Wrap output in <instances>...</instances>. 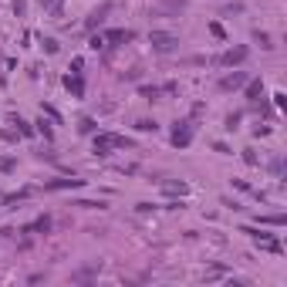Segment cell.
<instances>
[{
	"mask_svg": "<svg viewBox=\"0 0 287 287\" xmlns=\"http://www.w3.org/2000/svg\"><path fill=\"white\" fill-rule=\"evenodd\" d=\"M112 149H132V139H125V135H112V132L95 135V152H98V156H108Z\"/></svg>",
	"mask_w": 287,
	"mask_h": 287,
	"instance_id": "obj_1",
	"label": "cell"
},
{
	"mask_svg": "<svg viewBox=\"0 0 287 287\" xmlns=\"http://www.w3.org/2000/svg\"><path fill=\"white\" fill-rule=\"evenodd\" d=\"M243 233H250V237H254V243L260 247V250H271V254H284V243H280V240H274L271 233H257L254 227H243Z\"/></svg>",
	"mask_w": 287,
	"mask_h": 287,
	"instance_id": "obj_2",
	"label": "cell"
},
{
	"mask_svg": "<svg viewBox=\"0 0 287 287\" xmlns=\"http://www.w3.org/2000/svg\"><path fill=\"white\" fill-rule=\"evenodd\" d=\"M193 135H196V125L193 122H176V129H172V146L186 149L189 142H193Z\"/></svg>",
	"mask_w": 287,
	"mask_h": 287,
	"instance_id": "obj_3",
	"label": "cell"
},
{
	"mask_svg": "<svg viewBox=\"0 0 287 287\" xmlns=\"http://www.w3.org/2000/svg\"><path fill=\"white\" fill-rule=\"evenodd\" d=\"M149 41H152V48L156 51H162V54H169V51H176V34H169V31H152L149 34Z\"/></svg>",
	"mask_w": 287,
	"mask_h": 287,
	"instance_id": "obj_4",
	"label": "cell"
},
{
	"mask_svg": "<svg viewBox=\"0 0 287 287\" xmlns=\"http://www.w3.org/2000/svg\"><path fill=\"white\" fill-rule=\"evenodd\" d=\"M247 57H250V51H247V48H230V51H223V54L216 57V65L233 68V65H243Z\"/></svg>",
	"mask_w": 287,
	"mask_h": 287,
	"instance_id": "obj_5",
	"label": "cell"
},
{
	"mask_svg": "<svg viewBox=\"0 0 287 287\" xmlns=\"http://www.w3.org/2000/svg\"><path fill=\"white\" fill-rule=\"evenodd\" d=\"M243 85H247V71H233V74H227V78H220L223 91H237V88H243Z\"/></svg>",
	"mask_w": 287,
	"mask_h": 287,
	"instance_id": "obj_6",
	"label": "cell"
},
{
	"mask_svg": "<svg viewBox=\"0 0 287 287\" xmlns=\"http://www.w3.org/2000/svg\"><path fill=\"white\" fill-rule=\"evenodd\" d=\"M162 193H166V196H189V186H186V182H182V179H166L162 182Z\"/></svg>",
	"mask_w": 287,
	"mask_h": 287,
	"instance_id": "obj_7",
	"label": "cell"
},
{
	"mask_svg": "<svg viewBox=\"0 0 287 287\" xmlns=\"http://www.w3.org/2000/svg\"><path fill=\"white\" fill-rule=\"evenodd\" d=\"M65 88L68 91H71V95H74V98H81V95H85V78H81V74H65Z\"/></svg>",
	"mask_w": 287,
	"mask_h": 287,
	"instance_id": "obj_8",
	"label": "cell"
},
{
	"mask_svg": "<svg viewBox=\"0 0 287 287\" xmlns=\"http://www.w3.org/2000/svg\"><path fill=\"white\" fill-rule=\"evenodd\" d=\"M108 10H112V4H108V0H105V4H101L98 10H91V14H88V20H85V27H88V31H95V27H98L101 20H105V14H108Z\"/></svg>",
	"mask_w": 287,
	"mask_h": 287,
	"instance_id": "obj_9",
	"label": "cell"
},
{
	"mask_svg": "<svg viewBox=\"0 0 287 287\" xmlns=\"http://www.w3.org/2000/svg\"><path fill=\"white\" fill-rule=\"evenodd\" d=\"M243 88H247V98H250V101H257V98L263 95V81H260V78H250Z\"/></svg>",
	"mask_w": 287,
	"mask_h": 287,
	"instance_id": "obj_10",
	"label": "cell"
},
{
	"mask_svg": "<svg viewBox=\"0 0 287 287\" xmlns=\"http://www.w3.org/2000/svg\"><path fill=\"white\" fill-rule=\"evenodd\" d=\"M85 179H51V182H44V189H78Z\"/></svg>",
	"mask_w": 287,
	"mask_h": 287,
	"instance_id": "obj_11",
	"label": "cell"
},
{
	"mask_svg": "<svg viewBox=\"0 0 287 287\" xmlns=\"http://www.w3.org/2000/svg\"><path fill=\"white\" fill-rule=\"evenodd\" d=\"M34 230H37V233H48L51 230V216L44 213V216H37V220L31 223V227H24V233H34Z\"/></svg>",
	"mask_w": 287,
	"mask_h": 287,
	"instance_id": "obj_12",
	"label": "cell"
},
{
	"mask_svg": "<svg viewBox=\"0 0 287 287\" xmlns=\"http://www.w3.org/2000/svg\"><path fill=\"white\" fill-rule=\"evenodd\" d=\"M132 37H135L132 31H122V27H115V31H108L105 41H108V44H122V41H132Z\"/></svg>",
	"mask_w": 287,
	"mask_h": 287,
	"instance_id": "obj_13",
	"label": "cell"
},
{
	"mask_svg": "<svg viewBox=\"0 0 287 287\" xmlns=\"http://www.w3.org/2000/svg\"><path fill=\"white\" fill-rule=\"evenodd\" d=\"M10 122L17 125V132H20V135H24V139H31V135H34V125H31V122H24V118H20V115H17V112L10 115Z\"/></svg>",
	"mask_w": 287,
	"mask_h": 287,
	"instance_id": "obj_14",
	"label": "cell"
},
{
	"mask_svg": "<svg viewBox=\"0 0 287 287\" xmlns=\"http://www.w3.org/2000/svg\"><path fill=\"white\" fill-rule=\"evenodd\" d=\"M37 4H41L51 17H61V10H65V0H37Z\"/></svg>",
	"mask_w": 287,
	"mask_h": 287,
	"instance_id": "obj_15",
	"label": "cell"
},
{
	"mask_svg": "<svg viewBox=\"0 0 287 287\" xmlns=\"http://www.w3.org/2000/svg\"><path fill=\"white\" fill-rule=\"evenodd\" d=\"M34 132H41V135H44V139H54V129H51V122H44V115H41V122H37V129H34Z\"/></svg>",
	"mask_w": 287,
	"mask_h": 287,
	"instance_id": "obj_16",
	"label": "cell"
},
{
	"mask_svg": "<svg viewBox=\"0 0 287 287\" xmlns=\"http://www.w3.org/2000/svg\"><path fill=\"white\" fill-rule=\"evenodd\" d=\"M260 223H271V227H284L287 216H284V213H271V216H260Z\"/></svg>",
	"mask_w": 287,
	"mask_h": 287,
	"instance_id": "obj_17",
	"label": "cell"
},
{
	"mask_svg": "<svg viewBox=\"0 0 287 287\" xmlns=\"http://www.w3.org/2000/svg\"><path fill=\"white\" fill-rule=\"evenodd\" d=\"M78 132H81V135H95V118H81V122H78Z\"/></svg>",
	"mask_w": 287,
	"mask_h": 287,
	"instance_id": "obj_18",
	"label": "cell"
},
{
	"mask_svg": "<svg viewBox=\"0 0 287 287\" xmlns=\"http://www.w3.org/2000/svg\"><path fill=\"white\" fill-rule=\"evenodd\" d=\"M17 169V159L14 156H0V172H14Z\"/></svg>",
	"mask_w": 287,
	"mask_h": 287,
	"instance_id": "obj_19",
	"label": "cell"
},
{
	"mask_svg": "<svg viewBox=\"0 0 287 287\" xmlns=\"http://www.w3.org/2000/svg\"><path fill=\"white\" fill-rule=\"evenodd\" d=\"M41 115H48L51 122H61V115H57V108H54V105H48V101L41 105Z\"/></svg>",
	"mask_w": 287,
	"mask_h": 287,
	"instance_id": "obj_20",
	"label": "cell"
},
{
	"mask_svg": "<svg viewBox=\"0 0 287 287\" xmlns=\"http://www.w3.org/2000/svg\"><path fill=\"white\" fill-rule=\"evenodd\" d=\"M135 129H139V132H156V122H152V118H139Z\"/></svg>",
	"mask_w": 287,
	"mask_h": 287,
	"instance_id": "obj_21",
	"label": "cell"
},
{
	"mask_svg": "<svg viewBox=\"0 0 287 287\" xmlns=\"http://www.w3.org/2000/svg\"><path fill=\"white\" fill-rule=\"evenodd\" d=\"M159 91H162V88H156V85H142V95H146V98H152V101L159 98Z\"/></svg>",
	"mask_w": 287,
	"mask_h": 287,
	"instance_id": "obj_22",
	"label": "cell"
},
{
	"mask_svg": "<svg viewBox=\"0 0 287 287\" xmlns=\"http://www.w3.org/2000/svg\"><path fill=\"white\" fill-rule=\"evenodd\" d=\"M243 162H247V166H257L260 159H257V152H254V149H243Z\"/></svg>",
	"mask_w": 287,
	"mask_h": 287,
	"instance_id": "obj_23",
	"label": "cell"
},
{
	"mask_svg": "<svg viewBox=\"0 0 287 287\" xmlns=\"http://www.w3.org/2000/svg\"><path fill=\"white\" fill-rule=\"evenodd\" d=\"M74 206H85V210H105V203H91V199H78Z\"/></svg>",
	"mask_w": 287,
	"mask_h": 287,
	"instance_id": "obj_24",
	"label": "cell"
},
{
	"mask_svg": "<svg viewBox=\"0 0 287 287\" xmlns=\"http://www.w3.org/2000/svg\"><path fill=\"white\" fill-rule=\"evenodd\" d=\"M210 34H213V37H220V41H223V37H227V31H223V24H216V20H213V24H210Z\"/></svg>",
	"mask_w": 287,
	"mask_h": 287,
	"instance_id": "obj_25",
	"label": "cell"
},
{
	"mask_svg": "<svg viewBox=\"0 0 287 287\" xmlns=\"http://www.w3.org/2000/svg\"><path fill=\"white\" fill-rule=\"evenodd\" d=\"M14 14H17V17L27 14V0H14Z\"/></svg>",
	"mask_w": 287,
	"mask_h": 287,
	"instance_id": "obj_26",
	"label": "cell"
},
{
	"mask_svg": "<svg viewBox=\"0 0 287 287\" xmlns=\"http://www.w3.org/2000/svg\"><path fill=\"white\" fill-rule=\"evenodd\" d=\"M44 51H48V54H57V41L54 37H44Z\"/></svg>",
	"mask_w": 287,
	"mask_h": 287,
	"instance_id": "obj_27",
	"label": "cell"
},
{
	"mask_svg": "<svg viewBox=\"0 0 287 287\" xmlns=\"http://www.w3.org/2000/svg\"><path fill=\"white\" fill-rule=\"evenodd\" d=\"M254 37H257V41H260V48H274V44H271V37H267V34H263V31H257Z\"/></svg>",
	"mask_w": 287,
	"mask_h": 287,
	"instance_id": "obj_28",
	"label": "cell"
},
{
	"mask_svg": "<svg viewBox=\"0 0 287 287\" xmlns=\"http://www.w3.org/2000/svg\"><path fill=\"white\" fill-rule=\"evenodd\" d=\"M237 125H240V112H233V115H230V118H227V129L233 132V129H237Z\"/></svg>",
	"mask_w": 287,
	"mask_h": 287,
	"instance_id": "obj_29",
	"label": "cell"
},
{
	"mask_svg": "<svg viewBox=\"0 0 287 287\" xmlns=\"http://www.w3.org/2000/svg\"><path fill=\"white\" fill-rule=\"evenodd\" d=\"M31 196V189H20V193H14V196H7V203H17V199H27Z\"/></svg>",
	"mask_w": 287,
	"mask_h": 287,
	"instance_id": "obj_30",
	"label": "cell"
},
{
	"mask_svg": "<svg viewBox=\"0 0 287 287\" xmlns=\"http://www.w3.org/2000/svg\"><path fill=\"white\" fill-rule=\"evenodd\" d=\"M0 139H4V142H17V132H7V129H0Z\"/></svg>",
	"mask_w": 287,
	"mask_h": 287,
	"instance_id": "obj_31",
	"label": "cell"
},
{
	"mask_svg": "<svg viewBox=\"0 0 287 287\" xmlns=\"http://www.w3.org/2000/svg\"><path fill=\"white\" fill-rule=\"evenodd\" d=\"M274 105H277V108L287 105V95H284V91H277V95H274Z\"/></svg>",
	"mask_w": 287,
	"mask_h": 287,
	"instance_id": "obj_32",
	"label": "cell"
},
{
	"mask_svg": "<svg viewBox=\"0 0 287 287\" xmlns=\"http://www.w3.org/2000/svg\"><path fill=\"white\" fill-rule=\"evenodd\" d=\"M88 48H95V51H98V48H105V37H98V34H95V37H91V44H88Z\"/></svg>",
	"mask_w": 287,
	"mask_h": 287,
	"instance_id": "obj_33",
	"label": "cell"
},
{
	"mask_svg": "<svg viewBox=\"0 0 287 287\" xmlns=\"http://www.w3.org/2000/svg\"><path fill=\"white\" fill-rule=\"evenodd\" d=\"M81 68H85V61H81V57H74V61H71V71H74V74H81Z\"/></svg>",
	"mask_w": 287,
	"mask_h": 287,
	"instance_id": "obj_34",
	"label": "cell"
}]
</instances>
